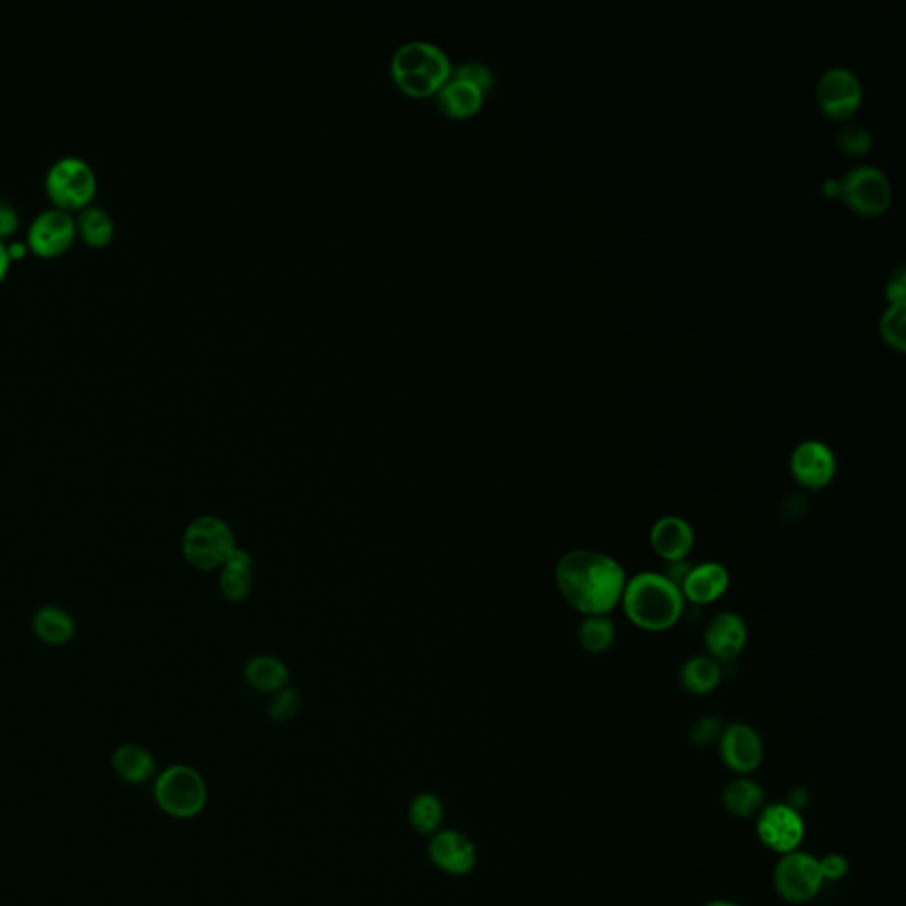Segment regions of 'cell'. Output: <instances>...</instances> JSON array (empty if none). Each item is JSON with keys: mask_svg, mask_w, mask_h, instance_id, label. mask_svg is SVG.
I'll list each match as a JSON object with an SVG mask.
<instances>
[{"mask_svg": "<svg viewBox=\"0 0 906 906\" xmlns=\"http://www.w3.org/2000/svg\"><path fill=\"white\" fill-rule=\"evenodd\" d=\"M841 197L855 212L873 215L888 207L891 201V184L885 174L875 167H857L844 174L840 181Z\"/></svg>", "mask_w": 906, "mask_h": 906, "instance_id": "8fae6325", "label": "cell"}, {"mask_svg": "<svg viewBox=\"0 0 906 906\" xmlns=\"http://www.w3.org/2000/svg\"><path fill=\"white\" fill-rule=\"evenodd\" d=\"M114 768L126 782H145L153 777L156 770V763H154L153 754L145 751L140 745L135 743H126L120 745L114 753Z\"/></svg>", "mask_w": 906, "mask_h": 906, "instance_id": "603a6c76", "label": "cell"}, {"mask_svg": "<svg viewBox=\"0 0 906 906\" xmlns=\"http://www.w3.org/2000/svg\"><path fill=\"white\" fill-rule=\"evenodd\" d=\"M445 807L439 796L434 793H418L408 807V820L417 834L434 835L442 830Z\"/></svg>", "mask_w": 906, "mask_h": 906, "instance_id": "cb8c5ba5", "label": "cell"}, {"mask_svg": "<svg viewBox=\"0 0 906 906\" xmlns=\"http://www.w3.org/2000/svg\"><path fill=\"white\" fill-rule=\"evenodd\" d=\"M495 86V72L482 61H464L451 67L450 77L437 89L436 105L451 117H470Z\"/></svg>", "mask_w": 906, "mask_h": 906, "instance_id": "277c9868", "label": "cell"}, {"mask_svg": "<svg viewBox=\"0 0 906 906\" xmlns=\"http://www.w3.org/2000/svg\"><path fill=\"white\" fill-rule=\"evenodd\" d=\"M905 266L894 269L891 280L888 283V296L891 302H902L905 299Z\"/></svg>", "mask_w": 906, "mask_h": 906, "instance_id": "836d02e7", "label": "cell"}, {"mask_svg": "<svg viewBox=\"0 0 906 906\" xmlns=\"http://www.w3.org/2000/svg\"><path fill=\"white\" fill-rule=\"evenodd\" d=\"M681 689L694 696H705L714 692L723 681L720 662L710 655H694L681 664L678 672Z\"/></svg>", "mask_w": 906, "mask_h": 906, "instance_id": "d6986e66", "label": "cell"}, {"mask_svg": "<svg viewBox=\"0 0 906 906\" xmlns=\"http://www.w3.org/2000/svg\"><path fill=\"white\" fill-rule=\"evenodd\" d=\"M838 459L827 443L807 439L795 446L790 457V475L802 489L824 490L834 482Z\"/></svg>", "mask_w": 906, "mask_h": 906, "instance_id": "9c48e42d", "label": "cell"}, {"mask_svg": "<svg viewBox=\"0 0 906 906\" xmlns=\"http://www.w3.org/2000/svg\"><path fill=\"white\" fill-rule=\"evenodd\" d=\"M905 299L891 302L880 319L883 339L897 349H905Z\"/></svg>", "mask_w": 906, "mask_h": 906, "instance_id": "83f0119b", "label": "cell"}, {"mask_svg": "<svg viewBox=\"0 0 906 906\" xmlns=\"http://www.w3.org/2000/svg\"><path fill=\"white\" fill-rule=\"evenodd\" d=\"M650 546L666 563L687 560L696 546L694 527L678 515H664L650 527Z\"/></svg>", "mask_w": 906, "mask_h": 906, "instance_id": "2e32d148", "label": "cell"}, {"mask_svg": "<svg viewBox=\"0 0 906 906\" xmlns=\"http://www.w3.org/2000/svg\"><path fill=\"white\" fill-rule=\"evenodd\" d=\"M824 880H840L848 871V860L838 854H830L820 860Z\"/></svg>", "mask_w": 906, "mask_h": 906, "instance_id": "d6a6232c", "label": "cell"}, {"mask_svg": "<svg viewBox=\"0 0 906 906\" xmlns=\"http://www.w3.org/2000/svg\"><path fill=\"white\" fill-rule=\"evenodd\" d=\"M720 758L729 770L751 774L762 765L763 742L756 729L735 723L726 726L719 737Z\"/></svg>", "mask_w": 906, "mask_h": 906, "instance_id": "5bb4252c", "label": "cell"}, {"mask_svg": "<svg viewBox=\"0 0 906 906\" xmlns=\"http://www.w3.org/2000/svg\"><path fill=\"white\" fill-rule=\"evenodd\" d=\"M804 821L799 811L788 804H774L762 811L758 835L762 843L777 854H790L804 840Z\"/></svg>", "mask_w": 906, "mask_h": 906, "instance_id": "7c38bea8", "label": "cell"}, {"mask_svg": "<svg viewBox=\"0 0 906 906\" xmlns=\"http://www.w3.org/2000/svg\"><path fill=\"white\" fill-rule=\"evenodd\" d=\"M429 857L437 869L451 877H464L475 869L478 852L461 830H437L429 843Z\"/></svg>", "mask_w": 906, "mask_h": 906, "instance_id": "4fadbf2b", "label": "cell"}, {"mask_svg": "<svg viewBox=\"0 0 906 906\" xmlns=\"http://www.w3.org/2000/svg\"><path fill=\"white\" fill-rule=\"evenodd\" d=\"M252 566L248 552L235 547L221 566L220 591L229 602H243L252 591Z\"/></svg>", "mask_w": 906, "mask_h": 906, "instance_id": "ffe728a7", "label": "cell"}, {"mask_svg": "<svg viewBox=\"0 0 906 906\" xmlns=\"http://www.w3.org/2000/svg\"><path fill=\"white\" fill-rule=\"evenodd\" d=\"M29 248L27 243H15V245H8V250H10L11 259H15V257H22L25 255V250Z\"/></svg>", "mask_w": 906, "mask_h": 906, "instance_id": "8d00e7d4", "label": "cell"}, {"mask_svg": "<svg viewBox=\"0 0 906 906\" xmlns=\"http://www.w3.org/2000/svg\"><path fill=\"white\" fill-rule=\"evenodd\" d=\"M806 512V499L801 498V496H790V498L782 503L781 515L782 518H802Z\"/></svg>", "mask_w": 906, "mask_h": 906, "instance_id": "e575fe53", "label": "cell"}, {"mask_svg": "<svg viewBox=\"0 0 906 906\" xmlns=\"http://www.w3.org/2000/svg\"><path fill=\"white\" fill-rule=\"evenodd\" d=\"M299 705H302V698L296 689L283 687L282 691L275 692L273 700L269 703V719L273 723H288L296 717Z\"/></svg>", "mask_w": 906, "mask_h": 906, "instance_id": "f1b7e54d", "label": "cell"}, {"mask_svg": "<svg viewBox=\"0 0 906 906\" xmlns=\"http://www.w3.org/2000/svg\"><path fill=\"white\" fill-rule=\"evenodd\" d=\"M860 84L854 73L844 67H832L818 82V101L830 116H846L860 101Z\"/></svg>", "mask_w": 906, "mask_h": 906, "instance_id": "e0dca14e", "label": "cell"}, {"mask_svg": "<svg viewBox=\"0 0 906 906\" xmlns=\"http://www.w3.org/2000/svg\"><path fill=\"white\" fill-rule=\"evenodd\" d=\"M627 579L618 560L590 549L565 552L554 569L558 591L583 616L610 614L618 608Z\"/></svg>", "mask_w": 906, "mask_h": 906, "instance_id": "6da1fadb", "label": "cell"}, {"mask_svg": "<svg viewBox=\"0 0 906 906\" xmlns=\"http://www.w3.org/2000/svg\"><path fill=\"white\" fill-rule=\"evenodd\" d=\"M154 799L167 815L182 820L193 818L206 807V781L195 768L174 765L156 779Z\"/></svg>", "mask_w": 906, "mask_h": 906, "instance_id": "52a82bcc", "label": "cell"}, {"mask_svg": "<svg viewBox=\"0 0 906 906\" xmlns=\"http://www.w3.org/2000/svg\"><path fill=\"white\" fill-rule=\"evenodd\" d=\"M44 190L53 206L64 212H80L97 195V173L86 159L67 154L50 165L44 176Z\"/></svg>", "mask_w": 906, "mask_h": 906, "instance_id": "5b68a950", "label": "cell"}, {"mask_svg": "<svg viewBox=\"0 0 906 906\" xmlns=\"http://www.w3.org/2000/svg\"><path fill=\"white\" fill-rule=\"evenodd\" d=\"M838 144L846 151V153L860 154L868 151L871 144V137L869 131L860 125H846L838 131Z\"/></svg>", "mask_w": 906, "mask_h": 906, "instance_id": "f546056e", "label": "cell"}, {"mask_svg": "<svg viewBox=\"0 0 906 906\" xmlns=\"http://www.w3.org/2000/svg\"><path fill=\"white\" fill-rule=\"evenodd\" d=\"M748 624L733 611L715 614L703 633L706 655L717 662H729L739 658L748 645Z\"/></svg>", "mask_w": 906, "mask_h": 906, "instance_id": "9a60e30c", "label": "cell"}, {"mask_svg": "<svg viewBox=\"0 0 906 906\" xmlns=\"http://www.w3.org/2000/svg\"><path fill=\"white\" fill-rule=\"evenodd\" d=\"M705 906H739V905H735V903H729V902H712V903H709V905H705Z\"/></svg>", "mask_w": 906, "mask_h": 906, "instance_id": "74e56055", "label": "cell"}, {"mask_svg": "<svg viewBox=\"0 0 906 906\" xmlns=\"http://www.w3.org/2000/svg\"><path fill=\"white\" fill-rule=\"evenodd\" d=\"M77 234L82 235V240L87 245L101 248L111 243L112 238L116 234V227L112 216L100 206L84 207L78 212L77 218Z\"/></svg>", "mask_w": 906, "mask_h": 906, "instance_id": "d4e9b609", "label": "cell"}, {"mask_svg": "<svg viewBox=\"0 0 906 906\" xmlns=\"http://www.w3.org/2000/svg\"><path fill=\"white\" fill-rule=\"evenodd\" d=\"M614 638H616V627L610 614L585 616L577 627V643L591 655L608 652L613 647Z\"/></svg>", "mask_w": 906, "mask_h": 906, "instance_id": "484cf974", "label": "cell"}, {"mask_svg": "<svg viewBox=\"0 0 906 906\" xmlns=\"http://www.w3.org/2000/svg\"><path fill=\"white\" fill-rule=\"evenodd\" d=\"M18 226L20 215L16 207L8 199L0 197V240L13 234Z\"/></svg>", "mask_w": 906, "mask_h": 906, "instance_id": "1f68e13d", "label": "cell"}, {"mask_svg": "<svg viewBox=\"0 0 906 906\" xmlns=\"http://www.w3.org/2000/svg\"><path fill=\"white\" fill-rule=\"evenodd\" d=\"M824 885L820 860L804 852H790L777 863L774 888L787 902L802 905L813 899Z\"/></svg>", "mask_w": 906, "mask_h": 906, "instance_id": "ba28073f", "label": "cell"}, {"mask_svg": "<svg viewBox=\"0 0 906 906\" xmlns=\"http://www.w3.org/2000/svg\"><path fill=\"white\" fill-rule=\"evenodd\" d=\"M34 634L50 647H63L75 636V620L58 605H44L33 618Z\"/></svg>", "mask_w": 906, "mask_h": 906, "instance_id": "7402d4cb", "label": "cell"}, {"mask_svg": "<svg viewBox=\"0 0 906 906\" xmlns=\"http://www.w3.org/2000/svg\"><path fill=\"white\" fill-rule=\"evenodd\" d=\"M726 811L739 818H748L762 809L763 790L751 779H735L723 791Z\"/></svg>", "mask_w": 906, "mask_h": 906, "instance_id": "4316f807", "label": "cell"}, {"mask_svg": "<svg viewBox=\"0 0 906 906\" xmlns=\"http://www.w3.org/2000/svg\"><path fill=\"white\" fill-rule=\"evenodd\" d=\"M235 549L234 533L221 519L202 515L188 524L182 535V554L197 571L224 566Z\"/></svg>", "mask_w": 906, "mask_h": 906, "instance_id": "8992f818", "label": "cell"}, {"mask_svg": "<svg viewBox=\"0 0 906 906\" xmlns=\"http://www.w3.org/2000/svg\"><path fill=\"white\" fill-rule=\"evenodd\" d=\"M390 67L397 86L417 98L436 94L451 73L448 53L439 44L425 39H412L400 44Z\"/></svg>", "mask_w": 906, "mask_h": 906, "instance_id": "3957f363", "label": "cell"}, {"mask_svg": "<svg viewBox=\"0 0 906 906\" xmlns=\"http://www.w3.org/2000/svg\"><path fill=\"white\" fill-rule=\"evenodd\" d=\"M10 250H8V245H5L4 241L0 240V282H2V279H4L5 273H8V269H10Z\"/></svg>", "mask_w": 906, "mask_h": 906, "instance_id": "d590c367", "label": "cell"}, {"mask_svg": "<svg viewBox=\"0 0 906 906\" xmlns=\"http://www.w3.org/2000/svg\"><path fill=\"white\" fill-rule=\"evenodd\" d=\"M77 238V221L69 212L50 207L39 212L27 229V246L39 257L64 254Z\"/></svg>", "mask_w": 906, "mask_h": 906, "instance_id": "30bf717a", "label": "cell"}, {"mask_svg": "<svg viewBox=\"0 0 906 906\" xmlns=\"http://www.w3.org/2000/svg\"><path fill=\"white\" fill-rule=\"evenodd\" d=\"M720 731H723V723H720L719 717L705 715V717L696 720L694 725L691 726V729H689V739H691L694 745H706V743L720 737Z\"/></svg>", "mask_w": 906, "mask_h": 906, "instance_id": "4dcf8cb0", "label": "cell"}, {"mask_svg": "<svg viewBox=\"0 0 906 906\" xmlns=\"http://www.w3.org/2000/svg\"><path fill=\"white\" fill-rule=\"evenodd\" d=\"M620 605L630 624L645 633L672 630L686 610L680 588L662 572H639L627 579Z\"/></svg>", "mask_w": 906, "mask_h": 906, "instance_id": "7a4b0ae2", "label": "cell"}, {"mask_svg": "<svg viewBox=\"0 0 906 906\" xmlns=\"http://www.w3.org/2000/svg\"><path fill=\"white\" fill-rule=\"evenodd\" d=\"M243 678L254 691L275 694L288 686V666L273 655H257L246 662Z\"/></svg>", "mask_w": 906, "mask_h": 906, "instance_id": "44dd1931", "label": "cell"}, {"mask_svg": "<svg viewBox=\"0 0 906 906\" xmlns=\"http://www.w3.org/2000/svg\"><path fill=\"white\" fill-rule=\"evenodd\" d=\"M729 588V572L719 561H705L692 566L680 591L686 602L694 605L714 604L725 597Z\"/></svg>", "mask_w": 906, "mask_h": 906, "instance_id": "ac0fdd59", "label": "cell"}]
</instances>
